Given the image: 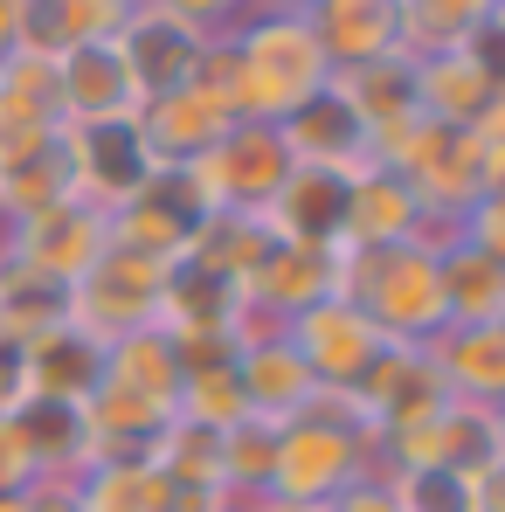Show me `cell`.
I'll return each mask as SVG.
<instances>
[{
  "label": "cell",
  "mask_w": 505,
  "mask_h": 512,
  "mask_svg": "<svg viewBox=\"0 0 505 512\" xmlns=\"http://www.w3.org/2000/svg\"><path fill=\"white\" fill-rule=\"evenodd\" d=\"M339 298L360 305L388 346H429L443 312V250L436 243H388V250H346L339 243Z\"/></svg>",
  "instance_id": "obj_1"
},
{
  "label": "cell",
  "mask_w": 505,
  "mask_h": 512,
  "mask_svg": "<svg viewBox=\"0 0 505 512\" xmlns=\"http://www.w3.org/2000/svg\"><path fill=\"white\" fill-rule=\"evenodd\" d=\"M388 243H436V229L422 215L416 187L374 160V167L353 173V194H346V250H388Z\"/></svg>",
  "instance_id": "obj_15"
},
{
  "label": "cell",
  "mask_w": 505,
  "mask_h": 512,
  "mask_svg": "<svg viewBox=\"0 0 505 512\" xmlns=\"http://www.w3.org/2000/svg\"><path fill=\"white\" fill-rule=\"evenodd\" d=\"M305 21H312V35L333 63V77L409 56V7L402 0H319Z\"/></svg>",
  "instance_id": "obj_12"
},
{
  "label": "cell",
  "mask_w": 505,
  "mask_h": 512,
  "mask_svg": "<svg viewBox=\"0 0 505 512\" xmlns=\"http://www.w3.org/2000/svg\"><path fill=\"white\" fill-rule=\"evenodd\" d=\"M139 0H28V56H70L84 42H111Z\"/></svg>",
  "instance_id": "obj_25"
},
{
  "label": "cell",
  "mask_w": 505,
  "mask_h": 512,
  "mask_svg": "<svg viewBox=\"0 0 505 512\" xmlns=\"http://www.w3.org/2000/svg\"><path fill=\"white\" fill-rule=\"evenodd\" d=\"M118 49H125V63H132V77H139L146 97H167V90L194 84V70L208 56V35H194L187 21H173V14L139 0L125 14V28H118Z\"/></svg>",
  "instance_id": "obj_16"
},
{
  "label": "cell",
  "mask_w": 505,
  "mask_h": 512,
  "mask_svg": "<svg viewBox=\"0 0 505 512\" xmlns=\"http://www.w3.org/2000/svg\"><path fill=\"white\" fill-rule=\"evenodd\" d=\"M416 63V104L436 125H485V111L499 104V77L471 56V49H443V56H409Z\"/></svg>",
  "instance_id": "obj_21"
},
{
  "label": "cell",
  "mask_w": 505,
  "mask_h": 512,
  "mask_svg": "<svg viewBox=\"0 0 505 512\" xmlns=\"http://www.w3.org/2000/svg\"><path fill=\"white\" fill-rule=\"evenodd\" d=\"M153 173L160 167H153V153L139 139V118H125V125H77L70 132V180L104 215H118Z\"/></svg>",
  "instance_id": "obj_13"
},
{
  "label": "cell",
  "mask_w": 505,
  "mask_h": 512,
  "mask_svg": "<svg viewBox=\"0 0 505 512\" xmlns=\"http://www.w3.org/2000/svg\"><path fill=\"white\" fill-rule=\"evenodd\" d=\"M173 485L146 457H97L77 478V512H167Z\"/></svg>",
  "instance_id": "obj_28"
},
{
  "label": "cell",
  "mask_w": 505,
  "mask_h": 512,
  "mask_svg": "<svg viewBox=\"0 0 505 512\" xmlns=\"http://www.w3.org/2000/svg\"><path fill=\"white\" fill-rule=\"evenodd\" d=\"M139 111H146V90L132 77L118 35L56 56V125L63 132H77V125H125Z\"/></svg>",
  "instance_id": "obj_9"
},
{
  "label": "cell",
  "mask_w": 505,
  "mask_h": 512,
  "mask_svg": "<svg viewBox=\"0 0 505 512\" xmlns=\"http://www.w3.org/2000/svg\"><path fill=\"white\" fill-rule=\"evenodd\" d=\"M429 360L457 402L505 409V319L499 326H450L429 340Z\"/></svg>",
  "instance_id": "obj_22"
},
{
  "label": "cell",
  "mask_w": 505,
  "mask_h": 512,
  "mask_svg": "<svg viewBox=\"0 0 505 512\" xmlns=\"http://www.w3.org/2000/svg\"><path fill=\"white\" fill-rule=\"evenodd\" d=\"M256 7H270V14H312L319 0H256Z\"/></svg>",
  "instance_id": "obj_38"
},
{
  "label": "cell",
  "mask_w": 505,
  "mask_h": 512,
  "mask_svg": "<svg viewBox=\"0 0 505 512\" xmlns=\"http://www.w3.org/2000/svg\"><path fill=\"white\" fill-rule=\"evenodd\" d=\"M146 7H160V14H173V21H187V28L208 35V42L236 35V28L256 14V0H146Z\"/></svg>",
  "instance_id": "obj_32"
},
{
  "label": "cell",
  "mask_w": 505,
  "mask_h": 512,
  "mask_svg": "<svg viewBox=\"0 0 505 512\" xmlns=\"http://www.w3.org/2000/svg\"><path fill=\"white\" fill-rule=\"evenodd\" d=\"M492 28H499V35H505V0H499V14H492Z\"/></svg>",
  "instance_id": "obj_40"
},
{
  "label": "cell",
  "mask_w": 505,
  "mask_h": 512,
  "mask_svg": "<svg viewBox=\"0 0 505 512\" xmlns=\"http://www.w3.org/2000/svg\"><path fill=\"white\" fill-rule=\"evenodd\" d=\"M270 250H277V229L263 215H208L201 236H194V250L180 256V263H194V270H208L222 284H250Z\"/></svg>",
  "instance_id": "obj_26"
},
{
  "label": "cell",
  "mask_w": 505,
  "mask_h": 512,
  "mask_svg": "<svg viewBox=\"0 0 505 512\" xmlns=\"http://www.w3.org/2000/svg\"><path fill=\"white\" fill-rule=\"evenodd\" d=\"M374 160L395 167L416 187L436 243H457V222L485 201V180H492V146H485L471 125H436V118H416V125H409L402 139H388Z\"/></svg>",
  "instance_id": "obj_3"
},
{
  "label": "cell",
  "mask_w": 505,
  "mask_h": 512,
  "mask_svg": "<svg viewBox=\"0 0 505 512\" xmlns=\"http://www.w3.org/2000/svg\"><path fill=\"white\" fill-rule=\"evenodd\" d=\"M35 402V388H28V346L14 340V333H0V416H21Z\"/></svg>",
  "instance_id": "obj_35"
},
{
  "label": "cell",
  "mask_w": 505,
  "mask_h": 512,
  "mask_svg": "<svg viewBox=\"0 0 505 512\" xmlns=\"http://www.w3.org/2000/svg\"><path fill=\"white\" fill-rule=\"evenodd\" d=\"M229 42V63H236V104L243 118H263V125H284L298 104H312L319 90L333 84V63L312 35L305 14H270L256 7L250 21Z\"/></svg>",
  "instance_id": "obj_2"
},
{
  "label": "cell",
  "mask_w": 505,
  "mask_h": 512,
  "mask_svg": "<svg viewBox=\"0 0 505 512\" xmlns=\"http://www.w3.org/2000/svg\"><path fill=\"white\" fill-rule=\"evenodd\" d=\"M402 512H485V478L457 471H388Z\"/></svg>",
  "instance_id": "obj_31"
},
{
  "label": "cell",
  "mask_w": 505,
  "mask_h": 512,
  "mask_svg": "<svg viewBox=\"0 0 505 512\" xmlns=\"http://www.w3.org/2000/svg\"><path fill=\"white\" fill-rule=\"evenodd\" d=\"M104 250H111V215L97 201H84V194H70V201H56L42 215L14 222V256L7 263H21V270H35V277H49L63 291H77L90 270L104 263Z\"/></svg>",
  "instance_id": "obj_8"
},
{
  "label": "cell",
  "mask_w": 505,
  "mask_h": 512,
  "mask_svg": "<svg viewBox=\"0 0 505 512\" xmlns=\"http://www.w3.org/2000/svg\"><path fill=\"white\" fill-rule=\"evenodd\" d=\"M409 7V56H443L464 49L471 35L492 28L499 0H402Z\"/></svg>",
  "instance_id": "obj_30"
},
{
  "label": "cell",
  "mask_w": 505,
  "mask_h": 512,
  "mask_svg": "<svg viewBox=\"0 0 505 512\" xmlns=\"http://www.w3.org/2000/svg\"><path fill=\"white\" fill-rule=\"evenodd\" d=\"M236 381H243V402L263 423H291L305 402H312V367L298 360L291 340H263V346H236Z\"/></svg>",
  "instance_id": "obj_23"
},
{
  "label": "cell",
  "mask_w": 505,
  "mask_h": 512,
  "mask_svg": "<svg viewBox=\"0 0 505 512\" xmlns=\"http://www.w3.org/2000/svg\"><path fill=\"white\" fill-rule=\"evenodd\" d=\"M194 180H201V194H208L215 215H270V201H277L284 180H291V146H284L277 125L236 118V125L215 139V153L194 167Z\"/></svg>",
  "instance_id": "obj_5"
},
{
  "label": "cell",
  "mask_w": 505,
  "mask_h": 512,
  "mask_svg": "<svg viewBox=\"0 0 505 512\" xmlns=\"http://www.w3.org/2000/svg\"><path fill=\"white\" fill-rule=\"evenodd\" d=\"M222 512H256V506H236V499H229V506H222Z\"/></svg>",
  "instance_id": "obj_41"
},
{
  "label": "cell",
  "mask_w": 505,
  "mask_h": 512,
  "mask_svg": "<svg viewBox=\"0 0 505 512\" xmlns=\"http://www.w3.org/2000/svg\"><path fill=\"white\" fill-rule=\"evenodd\" d=\"M346 97H353V111L367 118V132H374V153L388 146V139H402L409 125L422 118L416 104V63L409 56H388V63H367V70H346L333 77Z\"/></svg>",
  "instance_id": "obj_24"
},
{
  "label": "cell",
  "mask_w": 505,
  "mask_h": 512,
  "mask_svg": "<svg viewBox=\"0 0 505 512\" xmlns=\"http://www.w3.org/2000/svg\"><path fill=\"white\" fill-rule=\"evenodd\" d=\"M208 215H215V208H208L194 167H160L118 215H111V243L153 256V263H180V256L194 250V236H201Z\"/></svg>",
  "instance_id": "obj_7"
},
{
  "label": "cell",
  "mask_w": 505,
  "mask_h": 512,
  "mask_svg": "<svg viewBox=\"0 0 505 512\" xmlns=\"http://www.w3.org/2000/svg\"><path fill=\"white\" fill-rule=\"evenodd\" d=\"M63 319H70V291L63 284H49V277L21 270V263H0V333H14L28 346L49 326H63Z\"/></svg>",
  "instance_id": "obj_29"
},
{
  "label": "cell",
  "mask_w": 505,
  "mask_h": 512,
  "mask_svg": "<svg viewBox=\"0 0 505 512\" xmlns=\"http://www.w3.org/2000/svg\"><path fill=\"white\" fill-rule=\"evenodd\" d=\"M256 512H326V506H284V499H263Z\"/></svg>",
  "instance_id": "obj_39"
},
{
  "label": "cell",
  "mask_w": 505,
  "mask_h": 512,
  "mask_svg": "<svg viewBox=\"0 0 505 512\" xmlns=\"http://www.w3.org/2000/svg\"><path fill=\"white\" fill-rule=\"evenodd\" d=\"M326 512H402V499H395V478H388V471H367V478H353Z\"/></svg>",
  "instance_id": "obj_36"
},
{
  "label": "cell",
  "mask_w": 505,
  "mask_h": 512,
  "mask_svg": "<svg viewBox=\"0 0 505 512\" xmlns=\"http://www.w3.org/2000/svg\"><path fill=\"white\" fill-rule=\"evenodd\" d=\"M229 125H236V118L194 84L167 90V97H146V111H139V139H146L153 167H201Z\"/></svg>",
  "instance_id": "obj_17"
},
{
  "label": "cell",
  "mask_w": 505,
  "mask_h": 512,
  "mask_svg": "<svg viewBox=\"0 0 505 512\" xmlns=\"http://www.w3.org/2000/svg\"><path fill=\"white\" fill-rule=\"evenodd\" d=\"M243 298L291 326L298 312L339 298V250H326V243H277V250L263 256V270L243 284Z\"/></svg>",
  "instance_id": "obj_19"
},
{
  "label": "cell",
  "mask_w": 505,
  "mask_h": 512,
  "mask_svg": "<svg viewBox=\"0 0 505 512\" xmlns=\"http://www.w3.org/2000/svg\"><path fill=\"white\" fill-rule=\"evenodd\" d=\"M457 243H471V250L492 256V263H505V201L499 194H485V201L457 222Z\"/></svg>",
  "instance_id": "obj_34"
},
{
  "label": "cell",
  "mask_w": 505,
  "mask_h": 512,
  "mask_svg": "<svg viewBox=\"0 0 505 512\" xmlns=\"http://www.w3.org/2000/svg\"><path fill=\"white\" fill-rule=\"evenodd\" d=\"M42 471H35V450H28V429L21 416H0V499H14V492H28Z\"/></svg>",
  "instance_id": "obj_33"
},
{
  "label": "cell",
  "mask_w": 505,
  "mask_h": 512,
  "mask_svg": "<svg viewBox=\"0 0 505 512\" xmlns=\"http://www.w3.org/2000/svg\"><path fill=\"white\" fill-rule=\"evenodd\" d=\"M28 49V0H0V63Z\"/></svg>",
  "instance_id": "obj_37"
},
{
  "label": "cell",
  "mask_w": 505,
  "mask_h": 512,
  "mask_svg": "<svg viewBox=\"0 0 505 512\" xmlns=\"http://www.w3.org/2000/svg\"><path fill=\"white\" fill-rule=\"evenodd\" d=\"M104 367H111V346L90 326H77V319H63L42 340H28V388H35V402L90 409V395L104 388Z\"/></svg>",
  "instance_id": "obj_18"
},
{
  "label": "cell",
  "mask_w": 505,
  "mask_h": 512,
  "mask_svg": "<svg viewBox=\"0 0 505 512\" xmlns=\"http://www.w3.org/2000/svg\"><path fill=\"white\" fill-rule=\"evenodd\" d=\"M346 194H353V173H326V167H291L284 194L270 201V229L277 243H346Z\"/></svg>",
  "instance_id": "obj_20"
},
{
  "label": "cell",
  "mask_w": 505,
  "mask_h": 512,
  "mask_svg": "<svg viewBox=\"0 0 505 512\" xmlns=\"http://www.w3.org/2000/svg\"><path fill=\"white\" fill-rule=\"evenodd\" d=\"M70 132L63 125H28V132H0V215L28 222L56 201H70Z\"/></svg>",
  "instance_id": "obj_11"
},
{
  "label": "cell",
  "mask_w": 505,
  "mask_h": 512,
  "mask_svg": "<svg viewBox=\"0 0 505 512\" xmlns=\"http://www.w3.org/2000/svg\"><path fill=\"white\" fill-rule=\"evenodd\" d=\"M381 471V436L374 429H339L319 416L277 423L270 443V499L284 506H333L353 478Z\"/></svg>",
  "instance_id": "obj_4"
},
{
  "label": "cell",
  "mask_w": 505,
  "mask_h": 512,
  "mask_svg": "<svg viewBox=\"0 0 505 512\" xmlns=\"http://www.w3.org/2000/svg\"><path fill=\"white\" fill-rule=\"evenodd\" d=\"M443 312H450V326H499L505 319V263H492L471 243H443Z\"/></svg>",
  "instance_id": "obj_27"
},
{
  "label": "cell",
  "mask_w": 505,
  "mask_h": 512,
  "mask_svg": "<svg viewBox=\"0 0 505 512\" xmlns=\"http://www.w3.org/2000/svg\"><path fill=\"white\" fill-rule=\"evenodd\" d=\"M167 277H173V263H153V256L118 250V243H111V250H104V263H97L84 284L70 291V319H77V326H90L104 346L132 340V333L160 326Z\"/></svg>",
  "instance_id": "obj_6"
},
{
  "label": "cell",
  "mask_w": 505,
  "mask_h": 512,
  "mask_svg": "<svg viewBox=\"0 0 505 512\" xmlns=\"http://www.w3.org/2000/svg\"><path fill=\"white\" fill-rule=\"evenodd\" d=\"M284 340L298 346V360L312 367L319 388H360V381L374 374V360L388 353L381 326H374L360 305H346V298H326V305L298 312V319L284 326Z\"/></svg>",
  "instance_id": "obj_10"
},
{
  "label": "cell",
  "mask_w": 505,
  "mask_h": 512,
  "mask_svg": "<svg viewBox=\"0 0 505 512\" xmlns=\"http://www.w3.org/2000/svg\"><path fill=\"white\" fill-rule=\"evenodd\" d=\"M277 132L291 146V167H326V173L374 167V132H367V118L353 111V97L339 84H326L312 104H298Z\"/></svg>",
  "instance_id": "obj_14"
}]
</instances>
